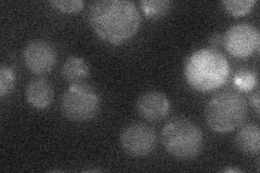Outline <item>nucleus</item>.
Instances as JSON below:
<instances>
[{
  "mask_svg": "<svg viewBox=\"0 0 260 173\" xmlns=\"http://www.w3.org/2000/svg\"><path fill=\"white\" fill-rule=\"evenodd\" d=\"M248 106L237 90H224L208 101L205 110L207 125L216 132H231L246 120Z\"/></svg>",
  "mask_w": 260,
  "mask_h": 173,
  "instance_id": "7ed1b4c3",
  "label": "nucleus"
},
{
  "mask_svg": "<svg viewBox=\"0 0 260 173\" xmlns=\"http://www.w3.org/2000/svg\"><path fill=\"white\" fill-rule=\"evenodd\" d=\"M23 60L31 73L36 75H45L54 68L58 54L52 44L38 39L30 41L24 49Z\"/></svg>",
  "mask_w": 260,
  "mask_h": 173,
  "instance_id": "6e6552de",
  "label": "nucleus"
},
{
  "mask_svg": "<svg viewBox=\"0 0 260 173\" xmlns=\"http://www.w3.org/2000/svg\"><path fill=\"white\" fill-rule=\"evenodd\" d=\"M258 84L257 74L253 71L246 68L239 70L234 75V85L241 91H251L255 89Z\"/></svg>",
  "mask_w": 260,
  "mask_h": 173,
  "instance_id": "4468645a",
  "label": "nucleus"
},
{
  "mask_svg": "<svg viewBox=\"0 0 260 173\" xmlns=\"http://www.w3.org/2000/svg\"><path fill=\"white\" fill-rule=\"evenodd\" d=\"M62 74L65 80L75 84L89 75V66L83 57L70 56L63 65Z\"/></svg>",
  "mask_w": 260,
  "mask_h": 173,
  "instance_id": "f8f14e48",
  "label": "nucleus"
},
{
  "mask_svg": "<svg viewBox=\"0 0 260 173\" xmlns=\"http://www.w3.org/2000/svg\"><path fill=\"white\" fill-rule=\"evenodd\" d=\"M88 22L98 37L120 45L136 35L141 16L133 2L96 0L89 6Z\"/></svg>",
  "mask_w": 260,
  "mask_h": 173,
  "instance_id": "f257e3e1",
  "label": "nucleus"
},
{
  "mask_svg": "<svg viewBox=\"0 0 260 173\" xmlns=\"http://www.w3.org/2000/svg\"><path fill=\"white\" fill-rule=\"evenodd\" d=\"M26 98L35 109H46L53 100V88L44 78L32 79L26 88Z\"/></svg>",
  "mask_w": 260,
  "mask_h": 173,
  "instance_id": "9d476101",
  "label": "nucleus"
},
{
  "mask_svg": "<svg viewBox=\"0 0 260 173\" xmlns=\"http://www.w3.org/2000/svg\"><path fill=\"white\" fill-rule=\"evenodd\" d=\"M250 102L253 104V106L255 107L257 115L259 114V90H256L255 93L251 94L250 96Z\"/></svg>",
  "mask_w": 260,
  "mask_h": 173,
  "instance_id": "6ab92c4d",
  "label": "nucleus"
},
{
  "mask_svg": "<svg viewBox=\"0 0 260 173\" xmlns=\"http://www.w3.org/2000/svg\"><path fill=\"white\" fill-rule=\"evenodd\" d=\"M255 0H224L222 6L224 9L234 16H240L248 13L255 6Z\"/></svg>",
  "mask_w": 260,
  "mask_h": 173,
  "instance_id": "2eb2a0df",
  "label": "nucleus"
},
{
  "mask_svg": "<svg viewBox=\"0 0 260 173\" xmlns=\"http://www.w3.org/2000/svg\"><path fill=\"white\" fill-rule=\"evenodd\" d=\"M222 171L223 172H242L240 169H235V168H225Z\"/></svg>",
  "mask_w": 260,
  "mask_h": 173,
  "instance_id": "aec40b11",
  "label": "nucleus"
},
{
  "mask_svg": "<svg viewBox=\"0 0 260 173\" xmlns=\"http://www.w3.org/2000/svg\"><path fill=\"white\" fill-rule=\"evenodd\" d=\"M161 143L165 150L181 160L197 158L203 150L204 136L202 130L186 118H174L161 130Z\"/></svg>",
  "mask_w": 260,
  "mask_h": 173,
  "instance_id": "20e7f679",
  "label": "nucleus"
},
{
  "mask_svg": "<svg viewBox=\"0 0 260 173\" xmlns=\"http://www.w3.org/2000/svg\"><path fill=\"white\" fill-rule=\"evenodd\" d=\"M61 107L68 119L84 122L96 116L101 107V98L92 86L79 81L73 84L64 92Z\"/></svg>",
  "mask_w": 260,
  "mask_h": 173,
  "instance_id": "39448f33",
  "label": "nucleus"
},
{
  "mask_svg": "<svg viewBox=\"0 0 260 173\" xmlns=\"http://www.w3.org/2000/svg\"><path fill=\"white\" fill-rule=\"evenodd\" d=\"M260 35L257 27L248 23L231 26L223 36L226 51L237 57H247L259 49Z\"/></svg>",
  "mask_w": 260,
  "mask_h": 173,
  "instance_id": "0eeeda50",
  "label": "nucleus"
},
{
  "mask_svg": "<svg viewBox=\"0 0 260 173\" xmlns=\"http://www.w3.org/2000/svg\"><path fill=\"white\" fill-rule=\"evenodd\" d=\"M140 6L149 19H159L168 13L170 2L168 0H142Z\"/></svg>",
  "mask_w": 260,
  "mask_h": 173,
  "instance_id": "ddd939ff",
  "label": "nucleus"
},
{
  "mask_svg": "<svg viewBox=\"0 0 260 173\" xmlns=\"http://www.w3.org/2000/svg\"><path fill=\"white\" fill-rule=\"evenodd\" d=\"M136 109L140 116L148 121L164 119L170 110L168 97L159 91L144 92L138 98Z\"/></svg>",
  "mask_w": 260,
  "mask_h": 173,
  "instance_id": "1a4fd4ad",
  "label": "nucleus"
},
{
  "mask_svg": "<svg viewBox=\"0 0 260 173\" xmlns=\"http://www.w3.org/2000/svg\"><path fill=\"white\" fill-rule=\"evenodd\" d=\"M184 76L190 87L198 91H213L226 82L230 65L226 57L216 49H200L186 59Z\"/></svg>",
  "mask_w": 260,
  "mask_h": 173,
  "instance_id": "f03ea898",
  "label": "nucleus"
},
{
  "mask_svg": "<svg viewBox=\"0 0 260 173\" xmlns=\"http://www.w3.org/2000/svg\"><path fill=\"white\" fill-rule=\"evenodd\" d=\"M50 5L65 13L78 12L84 8V2L81 0H51Z\"/></svg>",
  "mask_w": 260,
  "mask_h": 173,
  "instance_id": "f3484780",
  "label": "nucleus"
},
{
  "mask_svg": "<svg viewBox=\"0 0 260 173\" xmlns=\"http://www.w3.org/2000/svg\"><path fill=\"white\" fill-rule=\"evenodd\" d=\"M157 144L154 129L145 123L135 122L120 133V145L126 154L133 157H144L151 154Z\"/></svg>",
  "mask_w": 260,
  "mask_h": 173,
  "instance_id": "423d86ee",
  "label": "nucleus"
},
{
  "mask_svg": "<svg viewBox=\"0 0 260 173\" xmlns=\"http://www.w3.org/2000/svg\"><path fill=\"white\" fill-rule=\"evenodd\" d=\"M15 76L11 67L2 65L0 67V96L5 97L9 94L14 87Z\"/></svg>",
  "mask_w": 260,
  "mask_h": 173,
  "instance_id": "dca6fc26",
  "label": "nucleus"
},
{
  "mask_svg": "<svg viewBox=\"0 0 260 173\" xmlns=\"http://www.w3.org/2000/svg\"><path fill=\"white\" fill-rule=\"evenodd\" d=\"M210 44L214 47H220L223 44V36L220 34H215L210 37Z\"/></svg>",
  "mask_w": 260,
  "mask_h": 173,
  "instance_id": "a211bd4d",
  "label": "nucleus"
},
{
  "mask_svg": "<svg viewBox=\"0 0 260 173\" xmlns=\"http://www.w3.org/2000/svg\"><path fill=\"white\" fill-rule=\"evenodd\" d=\"M235 144L239 150L247 155L258 154L260 150V129L254 123L243 126L235 137Z\"/></svg>",
  "mask_w": 260,
  "mask_h": 173,
  "instance_id": "9b49d317",
  "label": "nucleus"
}]
</instances>
